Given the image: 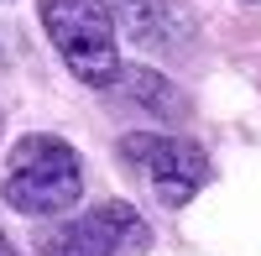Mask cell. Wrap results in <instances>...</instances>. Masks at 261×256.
Returning a JSON list of instances; mask_svg holds the SVG:
<instances>
[{
	"label": "cell",
	"mask_w": 261,
	"mask_h": 256,
	"mask_svg": "<svg viewBox=\"0 0 261 256\" xmlns=\"http://www.w3.org/2000/svg\"><path fill=\"white\" fill-rule=\"evenodd\" d=\"M84 194V167L79 152L58 136H27L11 152V173H6V199L21 215H63L73 209Z\"/></svg>",
	"instance_id": "cell-1"
},
{
	"label": "cell",
	"mask_w": 261,
	"mask_h": 256,
	"mask_svg": "<svg viewBox=\"0 0 261 256\" xmlns=\"http://www.w3.org/2000/svg\"><path fill=\"white\" fill-rule=\"evenodd\" d=\"M37 6H42V27H47L53 47L84 84H94V89L115 84V73H120L115 21L99 0H37Z\"/></svg>",
	"instance_id": "cell-2"
},
{
	"label": "cell",
	"mask_w": 261,
	"mask_h": 256,
	"mask_svg": "<svg viewBox=\"0 0 261 256\" xmlns=\"http://www.w3.org/2000/svg\"><path fill=\"white\" fill-rule=\"evenodd\" d=\"M120 157L136 162V173L151 183V194H157L162 204H188V199L204 188V178H209V157H204V146L188 141V136L146 131V136L120 141Z\"/></svg>",
	"instance_id": "cell-3"
},
{
	"label": "cell",
	"mask_w": 261,
	"mask_h": 256,
	"mask_svg": "<svg viewBox=\"0 0 261 256\" xmlns=\"http://www.w3.org/2000/svg\"><path fill=\"white\" fill-rule=\"evenodd\" d=\"M151 246V230L130 204L110 199L79 215L68 225H58L47 241H42V256H141Z\"/></svg>",
	"instance_id": "cell-4"
},
{
	"label": "cell",
	"mask_w": 261,
	"mask_h": 256,
	"mask_svg": "<svg viewBox=\"0 0 261 256\" xmlns=\"http://www.w3.org/2000/svg\"><path fill=\"white\" fill-rule=\"evenodd\" d=\"M110 21H120V32L141 47H162V42L178 37V16H172L167 0H110Z\"/></svg>",
	"instance_id": "cell-5"
},
{
	"label": "cell",
	"mask_w": 261,
	"mask_h": 256,
	"mask_svg": "<svg viewBox=\"0 0 261 256\" xmlns=\"http://www.w3.org/2000/svg\"><path fill=\"white\" fill-rule=\"evenodd\" d=\"M115 84H125V94L136 99V105H146L151 115H183V110H188L183 94L172 89L162 73H151V68H120V73H115Z\"/></svg>",
	"instance_id": "cell-6"
},
{
	"label": "cell",
	"mask_w": 261,
	"mask_h": 256,
	"mask_svg": "<svg viewBox=\"0 0 261 256\" xmlns=\"http://www.w3.org/2000/svg\"><path fill=\"white\" fill-rule=\"evenodd\" d=\"M0 256H16V246H11V241H6V236H0Z\"/></svg>",
	"instance_id": "cell-7"
}]
</instances>
